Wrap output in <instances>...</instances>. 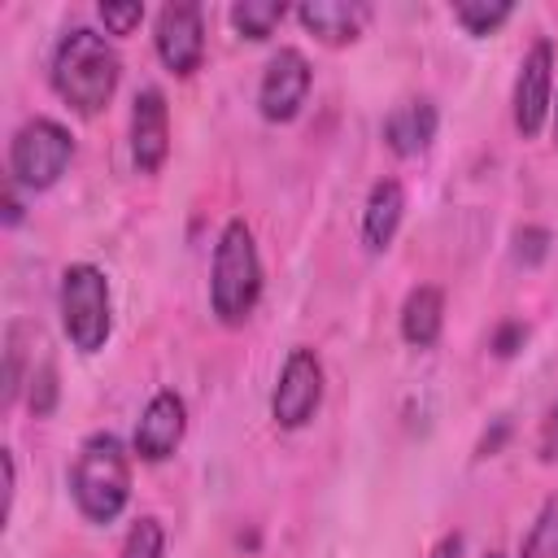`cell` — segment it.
Here are the masks:
<instances>
[{"label": "cell", "instance_id": "6da1fadb", "mask_svg": "<svg viewBox=\"0 0 558 558\" xmlns=\"http://www.w3.org/2000/svg\"><path fill=\"white\" fill-rule=\"evenodd\" d=\"M52 92L83 118L100 113L113 92H118V78H122V61L113 52V44L92 31V26H74L61 35L57 52H52Z\"/></svg>", "mask_w": 558, "mask_h": 558}, {"label": "cell", "instance_id": "7a4b0ae2", "mask_svg": "<svg viewBox=\"0 0 558 558\" xmlns=\"http://www.w3.org/2000/svg\"><path fill=\"white\" fill-rule=\"evenodd\" d=\"M70 497L87 523H113L131 501V458L113 432H92L70 466Z\"/></svg>", "mask_w": 558, "mask_h": 558}, {"label": "cell", "instance_id": "3957f363", "mask_svg": "<svg viewBox=\"0 0 558 558\" xmlns=\"http://www.w3.org/2000/svg\"><path fill=\"white\" fill-rule=\"evenodd\" d=\"M262 301V257L253 244V231L244 218H231L218 231L214 266H209V305L218 323L240 327Z\"/></svg>", "mask_w": 558, "mask_h": 558}, {"label": "cell", "instance_id": "277c9868", "mask_svg": "<svg viewBox=\"0 0 558 558\" xmlns=\"http://www.w3.org/2000/svg\"><path fill=\"white\" fill-rule=\"evenodd\" d=\"M61 327L78 353H100L109 331H113V310H109V279L92 262H74L61 270Z\"/></svg>", "mask_w": 558, "mask_h": 558}, {"label": "cell", "instance_id": "5b68a950", "mask_svg": "<svg viewBox=\"0 0 558 558\" xmlns=\"http://www.w3.org/2000/svg\"><path fill=\"white\" fill-rule=\"evenodd\" d=\"M74 157V135L57 118H26L9 140V183L26 192L52 187Z\"/></svg>", "mask_w": 558, "mask_h": 558}, {"label": "cell", "instance_id": "8992f818", "mask_svg": "<svg viewBox=\"0 0 558 558\" xmlns=\"http://www.w3.org/2000/svg\"><path fill=\"white\" fill-rule=\"evenodd\" d=\"M318 405H323V362L314 349L296 344L279 366V379L270 392V418L275 427L296 432L318 414Z\"/></svg>", "mask_w": 558, "mask_h": 558}, {"label": "cell", "instance_id": "52a82bcc", "mask_svg": "<svg viewBox=\"0 0 558 558\" xmlns=\"http://www.w3.org/2000/svg\"><path fill=\"white\" fill-rule=\"evenodd\" d=\"M153 44H157V57L170 74L187 78L201 70L205 61V17H201V4L192 0H174V4H161L157 13V26H153Z\"/></svg>", "mask_w": 558, "mask_h": 558}, {"label": "cell", "instance_id": "ba28073f", "mask_svg": "<svg viewBox=\"0 0 558 558\" xmlns=\"http://www.w3.org/2000/svg\"><path fill=\"white\" fill-rule=\"evenodd\" d=\"M549 105H554V44L549 39H536L523 52L519 74H514V96H510L514 131L523 140L541 135V126L549 118Z\"/></svg>", "mask_w": 558, "mask_h": 558}, {"label": "cell", "instance_id": "9c48e42d", "mask_svg": "<svg viewBox=\"0 0 558 558\" xmlns=\"http://www.w3.org/2000/svg\"><path fill=\"white\" fill-rule=\"evenodd\" d=\"M310 83H314V70L305 61V52L296 48H279L266 70H262V87H257V109L266 122H292L310 96Z\"/></svg>", "mask_w": 558, "mask_h": 558}, {"label": "cell", "instance_id": "30bf717a", "mask_svg": "<svg viewBox=\"0 0 558 558\" xmlns=\"http://www.w3.org/2000/svg\"><path fill=\"white\" fill-rule=\"evenodd\" d=\"M183 432H187V401L174 388H161V392L148 397L131 445H135L140 462H166L183 445Z\"/></svg>", "mask_w": 558, "mask_h": 558}, {"label": "cell", "instance_id": "8fae6325", "mask_svg": "<svg viewBox=\"0 0 558 558\" xmlns=\"http://www.w3.org/2000/svg\"><path fill=\"white\" fill-rule=\"evenodd\" d=\"M166 157H170V105L157 87H144L131 100V161L140 174H157Z\"/></svg>", "mask_w": 558, "mask_h": 558}, {"label": "cell", "instance_id": "7c38bea8", "mask_svg": "<svg viewBox=\"0 0 558 558\" xmlns=\"http://www.w3.org/2000/svg\"><path fill=\"white\" fill-rule=\"evenodd\" d=\"M432 140H436V105L427 96H410L384 118V144L397 157H418L432 148Z\"/></svg>", "mask_w": 558, "mask_h": 558}, {"label": "cell", "instance_id": "4fadbf2b", "mask_svg": "<svg viewBox=\"0 0 558 558\" xmlns=\"http://www.w3.org/2000/svg\"><path fill=\"white\" fill-rule=\"evenodd\" d=\"M296 17H301V26H305L310 35H318V39L331 44V48H340V44H353V39L362 35L371 9L357 4V0H305V4L296 9Z\"/></svg>", "mask_w": 558, "mask_h": 558}, {"label": "cell", "instance_id": "5bb4252c", "mask_svg": "<svg viewBox=\"0 0 558 558\" xmlns=\"http://www.w3.org/2000/svg\"><path fill=\"white\" fill-rule=\"evenodd\" d=\"M401 214H405V192L397 179H379L366 196V209H362V244L371 253H384L401 227Z\"/></svg>", "mask_w": 558, "mask_h": 558}, {"label": "cell", "instance_id": "9a60e30c", "mask_svg": "<svg viewBox=\"0 0 558 558\" xmlns=\"http://www.w3.org/2000/svg\"><path fill=\"white\" fill-rule=\"evenodd\" d=\"M440 327H445V292L436 283L410 288V296L401 301V340L414 349H432L440 340Z\"/></svg>", "mask_w": 558, "mask_h": 558}, {"label": "cell", "instance_id": "2e32d148", "mask_svg": "<svg viewBox=\"0 0 558 558\" xmlns=\"http://www.w3.org/2000/svg\"><path fill=\"white\" fill-rule=\"evenodd\" d=\"M283 17H288V4H283V0H235V4H231V26H235L244 39H253V44L270 39Z\"/></svg>", "mask_w": 558, "mask_h": 558}, {"label": "cell", "instance_id": "e0dca14e", "mask_svg": "<svg viewBox=\"0 0 558 558\" xmlns=\"http://www.w3.org/2000/svg\"><path fill=\"white\" fill-rule=\"evenodd\" d=\"M514 13L510 0H462L453 4V22L466 31V35H493L497 26H506Z\"/></svg>", "mask_w": 558, "mask_h": 558}, {"label": "cell", "instance_id": "ac0fdd59", "mask_svg": "<svg viewBox=\"0 0 558 558\" xmlns=\"http://www.w3.org/2000/svg\"><path fill=\"white\" fill-rule=\"evenodd\" d=\"M519 558H558V493L541 506V514L532 519Z\"/></svg>", "mask_w": 558, "mask_h": 558}, {"label": "cell", "instance_id": "d6986e66", "mask_svg": "<svg viewBox=\"0 0 558 558\" xmlns=\"http://www.w3.org/2000/svg\"><path fill=\"white\" fill-rule=\"evenodd\" d=\"M161 554H166V532H161V523H157L153 514L135 519L131 532H126V541H122V558H161Z\"/></svg>", "mask_w": 558, "mask_h": 558}, {"label": "cell", "instance_id": "ffe728a7", "mask_svg": "<svg viewBox=\"0 0 558 558\" xmlns=\"http://www.w3.org/2000/svg\"><path fill=\"white\" fill-rule=\"evenodd\" d=\"M96 17L105 22L109 35H131V31L144 22V4H140V0H100Z\"/></svg>", "mask_w": 558, "mask_h": 558}, {"label": "cell", "instance_id": "44dd1931", "mask_svg": "<svg viewBox=\"0 0 558 558\" xmlns=\"http://www.w3.org/2000/svg\"><path fill=\"white\" fill-rule=\"evenodd\" d=\"M26 384H31V410H35V418L52 414V405H57V371H52V362H39Z\"/></svg>", "mask_w": 558, "mask_h": 558}, {"label": "cell", "instance_id": "7402d4cb", "mask_svg": "<svg viewBox=\"0 0 558 558\" xmlns=\"http://www.w3.org/2000/svg\"><path fill=\"white\" fill-rule=\"evenodd\" d=\"M545 253H549V231H541V227H523V231H514V262L536 266Z\"/></svg>", "mask_w": 558, "mask_h": 558}, {"label": "cell", "instance_id": "603a6c76", "mask_svg": "<svg viewBox=\"0 0 558 558\" xmlns=\"http://www.w3.org/2000/svg\"><path fill=\"white\" fill-rule=\"evenodd\" d=\"M536 453H541L545 462H554V458H558V405H549V410H545V418H541Z\"/></svg>", "mask_w": 558, "mask_h": 558}, {"label": "cell", "instance_id": "cb8c5ba5", "mask_svg": "<svg viewBox=\"0 0 558 558\" xmlns=\"http://www.w3.org/2000/svg\"><path fill=\"white\" fill-rule=\"evenodd\" d=\"M514 340H527V327H523V323H506V327L497 331L493 349H497L501 357H510V353H514Z\"/></svg>", "mask_w": 558, "mask_h": 558}, {"label": "cell", "instance_id": "d4e9b609", "mask_svg": "<svg viewBox=\"0 0 558 558\" xmlns=\"http://www.w3.org/2000/svg\"><path fill=\"white\" fill-rule=\"evenodd\" d=\"M4 462V514L13 510V493H17V466H13V449H0Z\"/></svg>", "mask_w": 558, "mask_h": 558}, {"label": "cell", "instance_id": "484cf974", "mask_svg": "<svg viewBox=\"0 0 558 558\" xmlns=\"http://www.w3.org/2000/svg\"><path fill=\"white\" fill-rule=\"evenodd\" d=\"M427 558H462V536H458V532L440 536V541L432 545V554H427Z\"/></svg>", "mask_w": 558, "mask_h": 558}, {"label": "cell", "instance_id": "4316f807", "mask_svg": "<svg viewBox=\"0 0 558 558\" xmlns=\"http://www.w3.org/2000/svg\"><path fill=\"white\" fill-rule=\"evenodd\" d=\"M22 222V201H17V183L4 187V227H17Z\"/></svg>", "mask_w": 558, "mask_h": 558}, {"label": "cell", "instance_id": "83f0119b", "mask_svg": "<svg viewBox=\"0 0 558 558\" xmlns=\"http://www.w3.org/2000/svg\"><path fill=\"white\" fill-rule=\"evenodd\" d=\"M554 140H558V109H554Z\"/></svg>", "mask_w": 558, "mask_h": 558}, {"label": "cell", "instance_id": "f1b7e54d", "mask_svg": "<svg viewBox=\"0 0 558 558\" xmlns=\"http://www.w3.org/2000/svg\"><path fill=\"white\" fill-rule=\"evenodd\" d=\"M484 558H506V554H484Z\"/></svg>", "mask_w": 558, "mask_h": 558}]
</instances>
